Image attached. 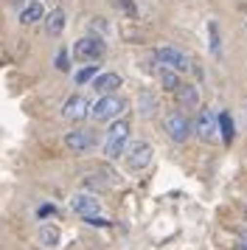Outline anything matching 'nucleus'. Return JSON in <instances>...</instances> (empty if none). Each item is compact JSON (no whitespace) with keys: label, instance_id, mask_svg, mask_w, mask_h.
<instances>
[{"label":"nucleus","instance_id":"nucleus-8","mask_svg":"<svg viewBox=\"0 0 247 250\" xmlns=\"http://www.w3.org/2000/svg\"><path fill=\"white\" fill-rule=\"evenodd\" d=\"M70 208H73V214H79L82 219H87V216H96V214L101 211V200L96 197V194L79 191V194H73Z\"/></svg>","mask_w":247,"mask_h":250},{"label":"nucleus","instance_id":"nucleus-17","mask_svg":"<svg viewBox=\"0 0 247 250\" xmlns=\"http://www.w3.org/2000/svg\"><path fill=\"white\" fill-rule=\"evenodd\" d=\"M160 84H163V90L177 93V87L183 84V82H180V73H177V70H171V68H160Z\"/></svg>","mask_w":247,"mask_h":250},{"label":"nucleus","instance_id":"nucleus-11","mask_svg":"<svg viewBox=\"0 0 247 250\" xmlns=\"http://www.w3.org/2000/svg\"><path fill=\"white\" fill-rule=\"evenodd\" d=\"M121 87V76L118 73H99L96 79H93V90L96 93H101V96H107V93H115Z\"/></svg>","mask_w":247,"mask_h":250},{"label":"nucleus","instance_id":"nucleus-21","mask_svg":"<svg viewBox=\"0 0 247 250\" xmlns=\"http://www.w3.org/2000/svg\"><path fill=\"white\" fill-rule=\"evenodd\" d=\"M56 68L67 70V51H59V54H56Z\"/></svg>","mask_w":247,"mask_h":250},{"label":"nucleus","instance_id":"nucleus-18","mask_svg":"<svg viewBox=\"0 0 247 250\" xmlns=\"http://www.w3.org/2000/svg\"><path fill=\"white\" fill-rule=\"evenodd\" d=\"M219 129H222V141L225 144H230L236 135V129H233V121H230V115L227 113H219Z\"/></svg>","mask_w":247,"mask_h":250},{"label":"nucleus","instance_id":"nucleus-6","mask_svg":"<svg viewBox=\"0 0 247 250\" xmlns=\"http://www.w3.org/2000/svg\"><path fill=\"white\" fill-rule=\"evenodd\" d=\"M155 62L160 68H171L177 73H188L191 70V59L180 51V48H171V45H160L155 51Z\"/></svg>","mask_w":247,"mask_h":250},{"label":"nucleus","instance_id":"nucleus-2","mask_svg":"<svg viewBox=\"0 0 247 250\" xmlns=\"http://www.w3.org/2000/svg\"><path fill=\"white\" fill-rule=\"evenodd\" d=\"M194 132H197V138H200V141H205V144H219V141H222L219 115H216V110H213V107L200 110V115H197V124H194Z\"/></svg>","mask_w":247,"mask_h":250},{"label":"nucleus","instance_id":"nucleus-13","mask_svg":"<svg viewBox=\"0 0 247 250\" xmlns=\"http://www.w3.org/2000/svg\"><path fill=\"white\" fill-rule=\"evenodd\" d=\"M45 31L51 37H59L65 31V12L62 9H54L51 14H45Z\"/></svg>","mask_w":247,"mask_h":250},{"label":"nucleus","instance_id":"nucleus-20","mask_svg":"<svg viewBox=\"0 0 247 250\" xmlns=\"http://www.w3.org/2000/svg\"><path fill=\"white\" fill-rule=\"evenodd\" d=\"M99 73H96V65H87V68H82L76 73V84H87L90 79H96Z\"/></svg>","mask_w":247,"mask_h":250},{"label":"nucleus","instance_id":"nucleus-24","mask_svg":"<svg viewBox=\"0 0 247 250\" xmlns=\"http://www.w3.org/2000/svg\"><path fill=\"white\" fill-rule=\"evenodd\" d=\"M239 250H247V245H239Z\"/></svg>","mask_w":247,"mask_h":250},{"label":"nucleus","instance_id":"nucleus-14","mask_svg":"<svg viewBox=\"0 0 247 250\" xmlns=\"http://www.w3.org/2000/svg\"><path fill=\"white\" fill-rule=\"evenodd\" d=\"M40 20H45L42 3H28V6L20 12V23L22 25H34V23H40Z\"/></svg>","mask_w":247,"mask_h":250},{"label":"nucleus","instance_id":"nucleus-5","mask_svg":"<svg viewBox=\"0 0 247 250\" xmlns=\"http://www.w3.org/2000/svg\"><path fill=\"white\" fill-rule=\"evenodd\" d=\"M163 132L168 135V141H174V144H185L191 135V121L185 118L183 110H168L163 115Z\"/></svg>","mask_w":247,"mask_h":250},{"label":"nucleus","instance_id":"nucleus-16","mask_svg":"<svg viewBox=\"0 0 247 250\" xmlns=\"http://www.w3.org/2000/svg\"><path fill=\"white\" fill-rule=\"evenodd\" d=\"M138 110H141L144 118H152V115L157 113V99L149 90H144L141 96H138Z\"/></svg>","mask_w":247,"mask_h":250},{"label":"nucleus","instance_id":"nucleus-3","mask_svg":"<svg viewBox=\"0 0 247 250\" xmlns=\"http://www.w3.org/2000/svg\"><path fill=\"white\" fill-rule=\"evenodd\" d=\"M124 110H126V102H124L121 96H115V93H107V96H101L99 102L90 107V118H93V121H99V124H104V121H112V118H118Z\"/></svg>","mask_w":247,"mask_h":250},{"label":"nucleus","instance_id":"nucleus-23","mask_svg":"<svg viewBox=\"0 0 247 250\" xmlns=\"http://www.w3.org/2000/svg\"><path fill=\"white\" fill-rule=\"evenodd\" d=\"M48 214H54V205H42L40 208V216H48Z\"/></svg>","mask_w":247,"mask_h":250},{"label":"nucleus","instance_id":"nucleus-19","mask_svg":"<svg viewBox=\"0 0 247 250\" xmlns=\"http://www.w3.org/2000/svg\"><path fill=\"white\" fill-rule=\"evenodd\" d=\"M208 37H211V42H208V48H211V54L213 57H219V51H222V42H219V25L213 23H208Z\"/></svg>","mask_w":247,"mask_h":250},{"label":"nucleus","instance_id":"nucleus-25","mask_svg":"<svg viewBox=\"0 0 247 250\" xmlns=\"http://www.w3.org/2000/svg\"><path fill=\"white\" fill-rule=\"evenodd\" d=\"M245 219H247V208H245Z\"/></svg>","mask_w":247,"mask_h":250},{"label":"nucleus","instance_id":"nucleus-22","mask_svg":"<svg viewBox=\"0 0 247 250\" xmlns=\"http://www.w3.org/2000/svg\"><path fill=\"white\" fill-rule=\"evenodd\" d=\"M84 222H87V225H99V228L110 225V219H101L99 214H96V216H87V219H84Z\"/></svg>","mask_w":247,"mask_h":250},{"label":"nucleus","instance_id":"nucleus-1","mask_svg":"<svg viewBox=\"0 0 247 250\" xmlns=\"http://www.w3.org/2000/svg\"><path fill=\"white\" fill-rule=\"evenodd\" d=\"M126 146H129V121H115L107 129L104 155H107V160H118V158H124Z\"/></svg>","mask_w":247,"mask_h":250},{"label":"nucleus","instance_id":"nucleus-4","mask_svg":"<svg viewBox=\"0 0 247 250\" xmlns=\"http://www.w3.org/2000/svg\"><path fill=\"white\" fill-rule=\"evenodd\" d=\"M152 158H155V149L146 141H132L124 152V166H126V171H144L149 169Z\"/></svg>","mask_w":247,"mask_h":250},{"label":"nucleus","instance_id":"nucleus-10","mask_svg":"<svg viewBox=\"0 0 247 250\" xmlns=\"http://www.w3.org/2000/svg\"><path fill=\"white\" fill-rule=\"evenodd\" d=\"M90 107H93V104H90L84 96H70L65 102V107H62V115H65L67 121H84L90 115Z\"/></svg>","mask_w":247,"mask_h":250},{"label":"nucleus","instance_id":"nucleus-12","mask_svg":"<svg viewBox=\"0 0 247 250\" xmlns=\"http://www.w3.org/2000/svg\"><path fill=\"white\" fill-rule=\"evenodd\" d=\"M177 102H180L183 110H197V107H200V90H197V84H180Z\"/></svg>","mask_w":247,"mask_h":250},{"label":"nucleus","instance_id":"nucleus-7","mask_svg":"<svg viewBox=\"0 0 247 250\" xmlns=\"http://www.w3.org/2000/svg\"><path fill=\"white\" fill-rule=\"evenodd\" d=\"M104 51H107V45L101 37H82L73 42V59H79V62H99Z\"/></svg>","mask_w":247,"mask_h":250},{"label":"nucleus","instance_id":"nucleus-15","mask_svg":"<svg viewBox=\"0 0 247 250\" xmlns=\"http://www.w3.org/2000/svg\"><path fill=\"white\" fill-rule=\"evenodd\" d=\"M37 239H40V245H42V248H59L62 233H59V228H56V225H42V228H40V233H37Z\"/></svg>","mask_w":247,"mask_h":250},{"label":"nucleus","instance_id":"nucleus-9","mask_svg":"<svg viewBox=\"0 0 247 250\" xmlns=\"http://www.w3.org/2000/svg\"><path fill=\"white\" fill-rule=\"evenodd\" d=\"M93 144H96V138H93V132H90V129H70V132L65 135V146L70 149V152H76V155L90 152V149H93Z\"/></svg>","mask_w":247,"mask_h":250}]
</instances>
